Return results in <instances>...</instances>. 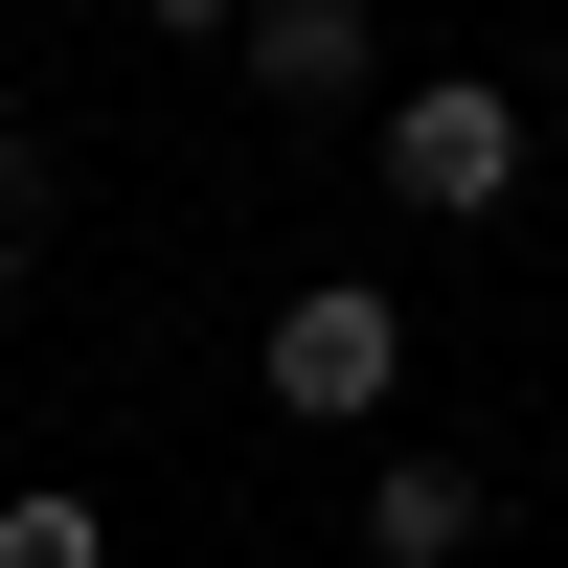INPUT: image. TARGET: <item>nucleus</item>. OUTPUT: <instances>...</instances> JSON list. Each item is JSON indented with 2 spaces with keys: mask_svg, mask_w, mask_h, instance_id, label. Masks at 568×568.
Wrapping results in <instances>:
<instances>
[{
  "mask_svg": "<svg viewBox=\"0 0 568 568\" xmlns=\"http://www.w3.org/2000/svg\"><path fill=\"white\" fill-rule=\"evenodd\" d=\"M136 23H160V45H227V23H251V0H136Z\"/></svg>",
  "mask_w": 568,
  "mask_h": 568,
  "instance_id": "obj_7",
  "label": "nucleus"
},
{
  "mask_svg": "<svg viewBox=\"0 0 568 568\" xmlns=\"http://www.w3.org/2000/svg\"><path fill=\"white\" fill-rule=\"evenodd\" d=\"M387 205H409V227H500V205H524V91L409 69V91H387Z\"/></svg>",
  "mask_w": 568,
  "mask_h": 568,
  "instance_id": "obj_2",
  "label": "nucleus"
},
{
  "mask_svg": "<svg viewBox=\"0 0 568 568\" xmlns=\"http://www.w3.org/2000/svg\"><path fill=\"white\" fill-rule=\"evenodd\" d=\"M227 69H251L273 114H342V91L387 69V23H364V0H251V23H227Z\"/></svg>",
  "mask_w": 568,
  "mask_h": 568,
  "instance_id": "obj_3",
  "label": "nucleus"
},
{
  "mask_svg": "<svg viewBox=\"0 0 568 568\" xmlns=\"http://www.w3.org/2000/svg\"><path fill=\"white\" fill-rule=\"evenodd\" d=\"M251 387L296 409V433H387V387H409V296H387V273H318V296H273Z\"/></svg>",
  "mask_w": 568,
  "mask_h": 568,
  "instance_id": "obj_1",
  "label": "nucleus"
},
{
  "mask_svg": "<svg viewBox=\"0 0 568 568\" xmlns=\"http://www.w3.org/2000/svg\"><path fill=\"white\" fill-rule=\"evenodd\" d=\"M0 568H114V524H91L69 478H23V500H0Z\"/></svg>",
  "mask_w": 568,
  "mask_h": 568,
  "instance_id": "obj_5",
  "label": "nucleus"
},
{
  "mask_svg": "<svg viewBox=\"0 0 568 568\" xmlns=\"http://www.w3.org/2000/svg\"><path fill=\"white\" fill-rule=\"evenodd\" d=\"M478 524H500V478H455V455H387L364 478V568H478Z\"/></svg>",
  "mask_w": 568,
  "mask_h": 568,
  "instance_id": "obj_4",
  "label": "nucleus"
},
{
  "mask_svg": "<svg viewBox=\"0 0 568 568\" xmlns=\"http://www.w3.org/2000/svg\"><path fill=\"white\" fill-rule=\"evenodd\" d=\"M45 205H69V160H45V136H0V251H45Z\"/></svg>",
  "mask_w": 568,
  "mask_h": 568,
  "instance_id": "obj_6",
  "label": "nucleus"
}]
</instances>
